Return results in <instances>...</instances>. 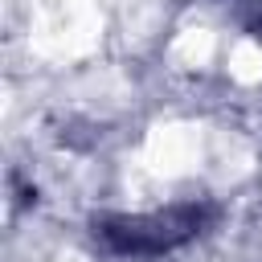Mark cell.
Returning a JSON list of instances; mask_svg holds the SVG:
<instances>
[{
  "instance_id": "1",
  "label": "cell",
  "mask_w": 262,
  "mask_h": 262,
  "mask_svg": "<svg viewBox=\"0 0 262 262\" xmlns=\"http://www.w3.org/2000/svg\"><path fill=\"white\" fill-rule=\"evenodd\" d=\"M209 205H172V209H156V213H102L94 217V237L111 250V254H168L184 242H192L205 221H209Z\"/></svg>"
}]
</instances>
